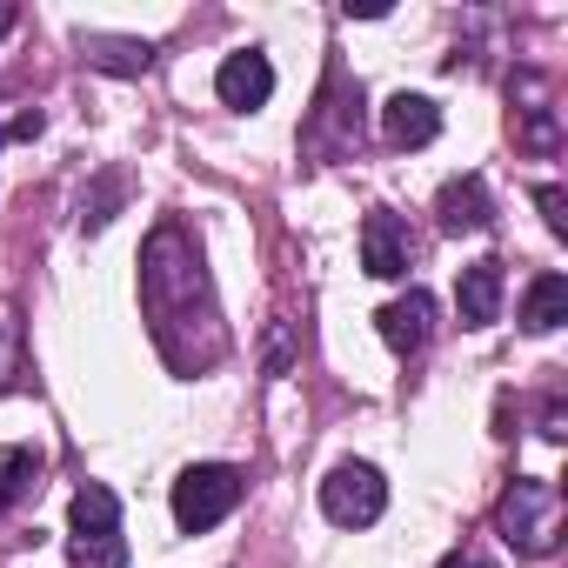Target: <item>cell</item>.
<instances>
[{
    "instance_id": "cell-1",
    "label": "cell",
    "mask_w": 568,
    "mask_h": 568,
    "mask_svg": "<svg viewBox=\"0 0 568 568\" xmlns=\"http://www.w3.org/2000/svg\"><path fill=\"white\" fill-rule=\"evenodd\" d=\"M141 315H148V335L174 375H207L227 355L214 274L201 261V241L174 214L154 221V234L141 241Z\"/></svg>"
},
{
    "instance_id": "cell-2",
    "label": "cell",
    "mask_w": 568,
    "mask_h": 568,
    "mask_svg": "<svg viewBox=\"0 0 568 568\" xmlns=\"http://www.w3.org/2000/svg\"><path fill=\"white\" fill-rule=\"evenodd\" d=\"M495 535L528 561L555 555L561 548V488L548 475H515L495 501Z\"/></svg>"
},
{
    "instance_id": "cell-3",
    "label": "cell",
    "mask_w": 568,
    "mask_h": 568,
    "mask_svg": "<svg viewBox=\"0 0 568 568\" xmlns=\"http://www.w3.org/2000/svg\"><path fill=\"white\" fill-rule=\"evenodd\" d=\"M362 148V81H348L342 61H328V81L302 121V154L308 161H348Z\"/></svg>"
},
{
    "instance_id": "cell-4",
    "label": "cell",
    "mask_w": 568,
    "mask_h": 568,
    "mask_svg": "<svg viewBox=\"0 0 568 568\" xmlns=\"http://www.w3.org/2000/svg\"><path fill=\"white\" fill-rule=\"evenodd\" d=\"M68 561L74 568H128V535H121V501L114 488L88 481L68 508Z\"/></svg>"
},
{
    "instance_id": "cell-5",
    "label": "cell",
    "mask_w": 568,
    "mask_h": 568,
    "mask_svg": "<svg viewBox=\"0 0 568 568\" xmlns=\"http://www.w3.org/2000/svg\"><path fill=\"white\" fill-rule=\"evenodd\" d=\"M241 495H247L241 468H227V462H194V468H181V481H174V528H181V535H207V528H221V521L241 508Z\"/></svg>"
},
{
    "instance_id": "cell-6",
    "label": "cell",
    "mask_w": 568,
    "mask_h": 568,
    "mask_svg": "<svg viewBox=\"0 0 568 568\" xmlns=\"http://www.w3.org/2000/svg\"><path fill=\"white\" fill-rule=\"evenodd\" d=\"M508 128H515V148L521 154H555L561 148V114H555V88H548V74H535V68H521L515 81H508Z\"/></svg>"
},
{
    "instance_id": "cell-7",
    "label": "cell",
    "mask_w": 568,
    "mask_h": 568,
    "mask_svg": "<svg viewBox=\"0 0 568 568\" xmlns=\"http://www.w3.org/2000/svg\"><path fill=\"white\" fill-rule=\"evenodd\" d=\"M382 508H388V481H382L375 462H335V468H328V481H322V515H328L335 528H368V521H382Z\"/></svg>"
},
{
    "instance_id": "cell-8",
    "label": "cell",
    "mask_w": 568,
    "mask_h": 568,
    "mask_svg": "<svg viewBox=\"0 0 568 568\" xmlns=\"http://www.w3.org/2000/svg\"><path fill=\"white\" fill-rule=\"evenodd\" d=\"M408 261H415L408 221H402L395 207H368V214H362V267H368L375 281H402Z\"/></svg>"
},
{
    "instance_id": "cell-9",
    "label": "cell",
    "mask_w": 568,
    "mask_h": 568,
    "mask_svg": "<svg viewBox=\"0 0 568 568\" xmlns=\"http://www.w3.org/2000/svg\"><path fill=\"white\" fill-rule=\"evenodd\" d=\"M435 227L442 234H488L495 227V194L481 174H455L442 194H435Z\"/></svg>"
},
{
    "instance_id": "cell-10",
    "label": "cell",
    "mask_w": 568,
    "mask_h": 568,
    "mask_svg": "<svg viewBox=\"0 0 568 568\" xmlns=\"http://www.w3.org/2000/svg\"><path fill=\"white\" fill-rule=\"evenodd\" d=\"M375 328H382V342H388L395 355H422V348L435 342V295H428V288L395 295V302L375 315Z\"/></svg>"
},
{
    "instance_id": "cell-11",
    "label": "cell",
    "mask_w": 568,
    "mask_h": 568,
    "mask_svg": "<svg viewBox=\"0 0 568 568\" xmlns=\"http://www.w3.org/2000/svg\"><path fill=\"white\" fill-rule=\"evenodd\" d=\"M214 94H221V108H241V114L267 108V94H274V68H267V54H261V48L227 54L221 74H214Z\"/></svg>"
},
{
    "instance_id": "cell-12",
    "label": "cell",
    "mask_w": 568,
    "mask_h": 568,
    "mask_svg": "<svg viewBox=\"0 0 568 568\" xmlns=\"http://www.w3.org/2000/svg\"><path fill=\"white\" fill-rule=\"evenodd\" d=\"M501 261H468L462 281H455V308H462V328H495L501 322Z\"/></svg>"
},
{
    "instance_id": "cell-13",
    "label": "cell",
    "mask_w": 568,
    "mask_h": 568,
    "mask_svg": "<svg viewBox=\"0 0 568 568\" xmlns=\"http://www.w3.org/2000/svg\"><path fill=\"white\" fill-rule=\"evenodd\" d=\"M435 134H442V108L428 94H395L382 108V141L388 148H428Z\"/></svg>"
},
{
    "instance_id": "cell-14",
    "label": "cell",
    "mask_w": 568,
    "mask_h": 568,
    "mask_svg": "<svg viewBox=\"0 0 568 568\" xmlns=\"http://www.w3.org/2000/svg\"><path fill=\"white\" fill-rule=\"evenodd\" d=\"M41 475H48V455L34 442H8V448H0V515H14L41 488Z\"/></svg>"
},
{
    "instance_id": "cell-15",
    "label": "cell",
    "mask_w": 568,
    "mask_h": 568,
    "mask_svg": "<svg viewBox=\"0 0 568 568\" xmlns=\"http://www.w3.org/2000/svg\"><path fill=\"white\" fill-rule=\"evenodd\" d=\"M74 48H81V61L101 68V74H148V68H154V48L134 41V34H81Z\"/></svg>"
},
{
    "instance_id": "cell-16",
    "label": "cell",
    "mask_w": 568,
    "mask_h": 568,
    "mask_svg": "<svg viewBox=\"0 0 568 568\" xmlns=\"http://www.w3.org/2000/svg\"><path fill=\"white\" fill-rule=\"evenodd\" d=\"M561 322H568V274L548 267V274L528 281V295H521V328L528 335H555Z\"/></svg>"
},
{
    "instance_id": "cell-17",
    "label": "cell",
    "mask_w": 568,
    "mask_h": 568,
    "mask_svg": "<svg viewBox=\"0 0 568 568\" xmlns=\"http://www.w3.org/2000/svg\"><path fill=\"white\" fill-rule=\"evenodd\" d=\"M21 375H28L21 328H14V322H0V395H8V388H21Z\"/></svg>"
},
{
    "instance_id": "cell-18",
    "label": "cell",
    "mask_w": 568,
    "mask_h": 568,
    "mask_svg": "<svg viewBox=\"0 0 568 568\" xmlns=\"http://www.w3.org/2000/svg\"><path fill=\"white\" fill-rule=\"evenodd\" d=\"M114 207H121V181L108 174V181L94 187V201H81V227H88V234H94V227H108V221H114Z\"/></svg>"
},
{
    "instance_id": "cell-19",
    "label": "cell",
    "mask_w": 568,
    "mask_h": 568,
    "mask_svg": "<svg viewBox=\"0 0 568 568\" xmlns=\"http://www.w3.org/2000/svg\"><path fill=\"white\" fill-rule=\"evenodd\" d=\"M535 207H541L548 234H568V194H561L555 181H541V187H535Z\"/></svg>"
},
{
    "instance_id": "cell-20",
    "label": "cell",
    "mask_w": 568,
    "mask_h": 568,
    "mask_svg": "<svg viewBox=\"0 0 568 568\" xmlns=\"http://www.w3.org/2000/svg\"><path fill=\"white\" fill-rule=\"evenodd\" d=\"M541 435H548V442L568 435V408H561V395H548V408H541Z\"/></svg>"
},
{
    "instance_id": "cell-21",
    "label": "cell",
    "mask_w": 568,
    "mask_h": 568,
    "mask_svg": "<svg viewBox=\"0 0 568 568\" xmlns=\"http://www.w3.org/2000/svg\"><path fill=\"white\" fill-rule=\"evenodd\" d=\"M442 568H495V561H488V555H481V548H455V555H448V561H442Z\"/></svg>"
},
{
    "instance_id": "cell-22",
    "label": "cell",
    "mask_w": 568,
    "mask_h": 568,
    "mask_svg": "<svg viewBox=\"0 0 568 568\" xmlns=\"http://www.w3.org/2000/svg\"><path fill=\"white\" fill-rule=\"evenodd\" d=\"M14 21H21V8H14V0H0V34H14Z\"/></svg>"
},
{
    "instance_id": "cell-23",
    "label": "cell",
    "mask_w": 568,
    "mask_h": 568,
    "mask_svg": "<svg viewBox=\"0 0 568 568\" xmlns=\"http://www.w3.org/2000/svg\"><path fill=\"white\" fill-rule=\"evenodd\" d=\"M0 148H8V128H0Z\"/></svg>"
}]
</instances>
